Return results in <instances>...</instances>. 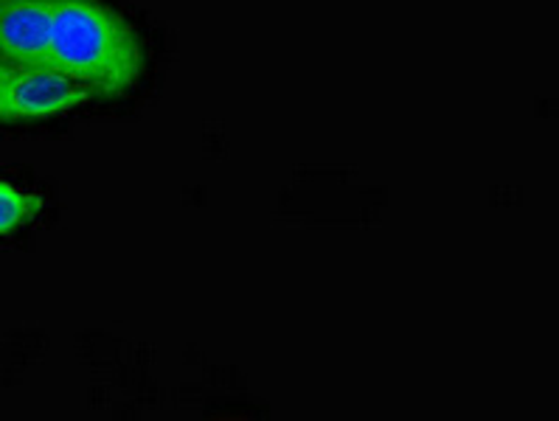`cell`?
<instances>
[{
    "mask_svg": "<svg viewBox=\"0 0 559 421\" xmlns=\"http://www.w3.org/2000/svg\"><path fill=\"white\" fill-rule=\"evenodd\" d=\"M87 93L76 80L53 65H12L0 91V119H51L85 101Z\"/></svg>",
    "mask_w": 559,
    "mask_h": 421,
    "instance_id": "2",
    "label": "cell"
},
{
    "mask_svg": "<svg viewBox=\"0 0 559 421\" xmlns=\"http://www.w3.org/2000/svg\"><path fill=\"white\" fill-rule=\"evenodd\" d=\"M51 0H0V57L14 65H46Z\"/></svg>",
    "mask_w": 559,
    "mask_h": 421,
    "instance_id": "3",
    "label": "cell"
},
{
    "mask_svg": "<svg viewBox=\"0 0 559 421\" xmlns=\"http://www.w3.org/2000/svg\"><path fill=\"white\" fill-rule=\"evenodd\" d=\"M48 65L80 85L124 93L139 80L144 53L124 17L99 0H51Z\"/></svg>",
    "mask_w": 559,
    "mask_h": 421,
    "instance_id": "1",
    "label": "cell"
},
{
    "mask_svg": "<svg viewBox=\"0 0 559 421\" xmlns=\"http://www.w3.org/2000/svg\"><path fill=\"white\" fill-rule=\"evenodd\" d=\"M37 208H40L37 197L9 183H0V233L17 231L37 214Z\"/></svg>",
    "mask_w": 559,
    "mask_h": 421,
    "instance_id": "4",
    "label": "cell"
},
{
    "mask_svg": "<svg viewBox=\"0 0 559 421\" xmlns=\"http://www.w3.org/2000/svg\"><path fill=\"white\" fill-rule=\"evenodd\" d=\"M9 71H12V65H9V62L3 60V57H0V91H3V85H7Z\"/></svg>",
    "mask_w": 559,
    "mask_h": 421,
    "instance_id": "5",
    "label": "cell"
}]
</instances>
